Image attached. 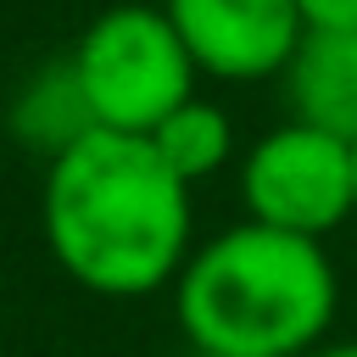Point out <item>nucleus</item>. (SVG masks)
<instances>
[{"label":"nucleus","mask_w":357,"mask_h":357,"mask_svg":"<svg viewBox=\"0 0 357 357\" xmlns=\"http://www.w3.org/2000/svg\"><path fill=\"white\" fill-rule=\"evenodd\" d=\"M284 89L301 123L357 139V28L340 33L307 28L284 67Z\"/></svg>","instance_id":"423d86ee"},{"label":"nucleus","mask_w":357,"mask_h":357,"mask_svg":"<svg viewBox=\"0 0 357 357\" xmlns=\"http://www.w3.org/2000/svg\"><path fill=\"white\" fill-rule=\"evenodd\" d=\"M151 145H156V156L184 178V184H195V178H212L229 156H234V123H229V112L218 106V100H201V95H190L173 117H162L156 123V134H145Z\"/></svg>","instance_id":"0eeeda50"},{"label":"nucleus","mask_w":357,"mask_h":357,"mask_svg":"<svg viewBox=\"0 0 357 357\" xmlns=\"http://www.w3.org/2000/svg\"><path fill=\"white\" fill-rule=\"evenodd\" d=\"M240 195L251 223L324 240L346 218H357V162L351 139L312 128L301 117L268 128L240 162Z\"/></svg>","instance_id":"20e7f679"},{"label":"nucleus","mask_w":357,"mask_h":357,"mask_svg":"<svg viewBox=\"0 0 357 357\" xmlns=\"http://www.w3.org/2000/svg\"><path fill=\"white\" fill-rule=\"evenodd\" d=\"M162 11L173 17L195 67L223 84L284 73L307 33L296 0H162Z\"/></svg>","instance_id":"39448f33"},{"label":"nucleus","mask_w":357,"mask_h":357,"mask_svg":"<svg viewBox=\"0 0 357 357\" xmlns=\"http://www.w3.org/2000/svg\"><path fill=\"white\" fill-rule=\"evenodd\" d=\"M45 245L95 296H151L190 262V184L145 134L89 128L45 167Z\"/></svg>","instance_id":"f257e3e1"},{"label":"nucleus","mask_w":357,"mask_h":357,"mask_svg":"<svg viewBox=\"0 0 357 357\" xmlns=\"http://www.w3.org/2000/svg\"><path fill=\"white\" fill-rule=\"evenodd\" d=\"M67 67L89 123L106 134H156V123L195 95V73H201L173 17L145 0L106 6L78 33Z\"/></svg>","instance_id":"7ed1b4c3"},{"label":"nucleus","mask_w":357,"mask_h":357,"mask_svg":"<svg viewBox=\"0 0 357 357\" xmlns=\"http://www.w3.org/2000/svg\"><path fill=\"white\" fill-rule=\"evenodd\" d=\"M340 307L324 240L268 223H234L190 251L173 312L195 351L218 357H307L324 346Z\"/></svg>","instance_id":"f03ea898"},{"label":"nucleus","mask_w":357,"mask_h":357,"mask_svg":"<svg viewBox=\"0 0 357 357\" xmlns=\"http://www.w3.org/2000/svg\"><path fill=\"white\" fill-rule=\"evenodd\" d=\"M351 162H357V139H351Z\"/></svg>","instance_id":"9b49d317"},{"label":"nucleus","mask_w":357,"mask_h":357,"mask_svg":"<svg viewBox=\"0 0 357 357\" xmlns=\"http://www.w3.org/2000/svg\"><path fill=\"white\" fill-rule=\"evenodd\" d=\"M184 357H218V351H195V346H190V351H184Z\"/></svg>","instance_id":"9d476101"},{"label":"nucleus","mask_w":357,"mask_h":357,"mask_svg":"<svg viewBox=\"0 0 357 357\" xmlns=\"http://www.w3.org/2000/svg\"><path fill=\"white\" fill-rule=\"evenodd\" d=\"M307 357H357V340H324V346H312Z\"/></svg>","instance_id":"1a4fd4ad"},{"label":"nucleus","mask_w":357,"mask_h":357,"mask_svg":"<svg viewBox=\"0 0 357 357\" xmlns=\"http://www.w3.org/2000/svg\"><path fill=\"white\" fill-rule=\"evenodd\" d=\"M296 11H301V28H318V33L357 28V0H296Z\"/></svg>","instance_id":"6e6552de"}]
</instances>
